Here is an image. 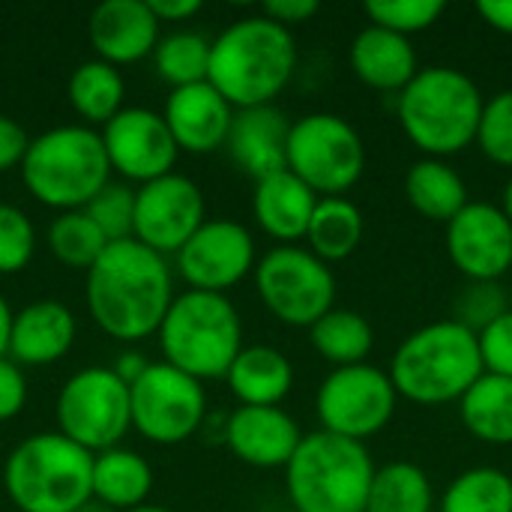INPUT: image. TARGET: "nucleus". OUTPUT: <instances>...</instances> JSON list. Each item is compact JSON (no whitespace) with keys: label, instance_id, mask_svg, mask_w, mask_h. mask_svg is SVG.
I'll return each instance as SVG.
<instances>
[{"label":"nucleus","instance_id":"48","mask_svg":"<svg viewBox=\"0 0 512 512\" xmlns=\"http://www.w3.org/2000/svg\"><path fill=\"white\" fill-rule=\"evenodd\" d=\"M9 327H12V309L0 297V357H6V348H9Z\"/></svg>","mask_w":512,"mask_h":512},{"label":"nucleus","instance_id":"46","mask_svg":"<svg viewBox=\"0 0 512 512\" xmlns=\"http://www.w3.org/2000/svg\"><path fill=\"white\" fill-rule=\"evenodd\" d=\"M156 21H186L201 9V0H147Z\"/></svg>","mask_w":512,"mask_h":512},{"label":"nucleus","instance_id":"23","mask_svg":"<svg viewBox=\"0 0 512 512\" xmlns=\"http://www.w3.org/2000/svg\"><path fill=\"white\" fill-rule=\"evenodd\" d=\"M315 204L318 195L288 168L258 180L252 195L255 222L261 225L264 234H270L282 246H294V240L306 237Z\"/></svg>","mask_w":512,"mask_h":512},{"label":"nucleus","instance_id":"20","mask_svg":"<svg viewBox=\"0 0 512 512\" xmlns=\"http://www.w3.org/2000/svg\"><path fill=\"white\" fill-rule=\"evenodd\" d=\"M90 45L111 66L138 63L159 42V21L147 0H105L87 21Z\"/></svg>","mask_w":512,"mask_h":512},{"label":"nucleus","instance_id":"2","mask_svg":"<svg viewBox=\"0 0 512 512\" xmlns=\"http://www.w3.org/2000/svg\"><path fill=\"white\" fill-rule=\"evenodd\" d=\"M297 69V42L288 27L267 15H249L228 24L210 42L207 81L234 111L273 105Z\"/></svg>","mask_w":512,"mask_h":512},{"label":"nucleus","instance_id":"32","mask_svg":"<svg viewBox=\"0 0 512 512\" xmlns=\"http://www.w3.org/2000/svg\"><path fill=\"white\" fill-rule=\"evenodd\" d=\"M123 93L126 87L117 66L99 57L81 63L69 78V102L87 123L105 126L117 111H123Z\"/></svg>","mask_w":512,"mask_h":512},{"label":"nucleus","instance_id":"1","mask_svg":"<svg viewBox=\"0 0 512 512\" xmlns=\"http://www.w3.org/2000/svg\"><path fill=\"white\" fill-rule=\"evenodd\" d=\"M87 312L96 327L117 342L153 336L174 303V279L165 258L138 240L108 243L87 270Z\"/></svg>","mask_w":512,"mask_h":512},{"label":"nucleus","instance_id":"41","mask_svg":"<svg viewBox=\"0 0 512 512\" xmlns=\"http://www.w3.org/2000/svg\"><path fill=\"white\" fill-rule=\"evenodd\" d=\"M483 369L489 375H504L512 378V309L498 315L489 327L477 333Z\"/></svg>","mask_w":512,"mask_h":512},{"label":"nucleus","instance_id":"5","mask_svg":"<svg viewBox=\"0 0 512 512\" xmlns=\"http://www.w3.org/2000/svg\"><path fill=\"white\" fill-rule=\"evenodd\" d=\"M375 462L366 444L312 432L285 465V489L294 512H366Z\"/></svg>","mask_w":512,"mask_h":512},{"label":"nucleus","instance_id":"37","mask_svg":"<svg viewBox=\"0 0 512 512\" xmlns=\"http://www.w3.org/2000/svg\"><path fill=\"white\" fill-rule=\"evenodd\" d=\"M363 9L375 27L411 39V33L429 30L444 15L447 6L441 0H369Z\"/></svg>","mask_w":512,"mask_h":512},{"label":"nucleus","instance_id":"43","mask_svg":"<svg viewBox=\"0 0 512 512\" xmlns=\"http://www.w3.org/2000/svg\"><path fill=\"white\" fill-rule=\"evenodd\" d=\"M27 147H30V135L24 132V126L6 114H0V174L21 168Z\"/></svg>","mask_w":512,"mask_h":512},{"label":"nucleus","instance_id":"15","mask_svg":"<svg viewBox=\"0 0 512 512\" xmlns=\"http://www.w3.org/2000/svg\"><path fill=\"white\" fill-rule=\"evenodd\" d=\"M174 261L192 291L225 294L255 270L258 255L246 225L234 219H204Z\"/></svg>","mask_w":512,"mask_h":512},{"label":"nucleus","instance_id":"24","mask_svg":"<svg viewBox=\"0 0 512 512\" xmlns=\"http://www.w3.org/2000/svg\"><path fill=\"white\" fill-rule=\"evenodd\" d=\"M351 69L366 87L381 93H402L408 81L420 72L411 39L375 24L363 27L354 36Z\"/></svg>","mask_w":512,"mask_h":512},{"label":"nucleus","instance_id":"47","mask_svg":"<svg viewBox=\"0 0 512 512\" xmlns=\"http://www.w3.org/2000/svg\"><path fill=\"white\" fill-rule=\"evenodd\" d=\"M150 363H147V357L144 354H138V351H126V354H120L117 360H114V366H111V372L129 387V384H135L141 375H144V369H147Z\"/></svg>","mask_w":512,"mask_h":512},{"label":"nucleus","instance_id":"11","mask_svg":"<svg viewBox=\"0 0 512 512\" xmlns=\"http://www.w3.org/2000/svg\"><path fill=\"white\" fill-rule=\"evenodd\" d=\"M255 288L273 318L291 327H312L336 303L330 264L303 246H276L255 264Z\"/></svg>","mask_w":512,"mask_h":512},{"label":"nucleus","instance_id":"29","mask_svg":"<svg viewBox=\"0 0 512 512\" xmlns=\"http://www.w3.org/2000/svg\"><path fill=\"white\" fill-rule=\"evenodd\" d=\"M465 429L486 444H512V378L483 372L477 384L459 399Z\"/></svg>","mask_w":512,"mask_h":512},{"label":"nucleus","instance_id":"12","mask_svg":"<svg viewBox=\"0 0 512 512\" xmlns=\"http://www.w3.org/2000/svg\"><path fill=\"white\" fill-rule=\"evenodd\" d=\"M399 393L390 375L378 366L357 363L333 369L315 396V411L324 432L348 438V441H369L387 429L396 414Z\"/></svg>","mask_w":512,"mask_h":512},{"label":"nucleus","instance_id":"21","mask_svg":"<svg viewBox=\"0 0 512 512\" xmlns=\"http://www.w3.org/2000/svg\"><path fill=\"white\" fill-rule=\"evenodd\" d=\"M75 342V315L57 300H36L12 312L6 357L18 366H51Z\"/></svg>","mask_w":512,"mask_h":512},{"label":"nucleus","instance_id":"44","mask_svg":"<svg viewBox=\"0 0 512 512\" xmlns=\"http://www.w3.org/2000/svg\"><path fill=\"white\" fill-rule=\"evenodd\" d=\"M318 0H267L261 15H267L270 21L282 24V27H294V24H303L309 21L312 15H318Z\"/></svg>","mask_w":512,"mask_h":512},{"label":"nucleus","instance_id":"18","mask_svg":"<svg viewBox=\"0 0 512 512\" xmlns=\"http://www.w3.org/2000/svg\"><path fill=\"white\" fill-rule=\"evenodd\" d=\"M162 117L168 123V132L177 150L213 153L216 147L228 141L234 108L210 81H201V84L171 90Z\"/></svg>","mask_w":512,"mask_h":512},{"label":"nucleus","instance_id":"17","mask_svg":"<svg viewBox=\"0 0 512 512\" xmlns=\"http://www.w3.org/2000/svg\"><path fill=\"white\" fill-rule=\"evenodd\" d=\"M102 147L111 171L129 180L150 183L171 174L177 159V144L168 132L162 114L150 108H123L102 126Z\"/></svg>","mask_w":512,"mask_h":512},{"label":"nucleus","instance_id":"52","mask_svg":"<svg viewBox=\"0 0 512 512\" xmlns=\"http://www.w3.org/2000/svg\"><path fill=\"white\" fill-rule=\"evenodd\" d=\"M279 512H294V510H279Z\"/></svg>","mask_w":512,"mask_h":512},{"label":"nucleus","instance_id":"10","mask_svg":"<svg viewBox=\"0 0 512 512\" xmlns=\"http://www.w3.org/2000/svg\"><path fill=\"white\" fill-rule=\"evenodd\" d=\"M132 429L129 387L111 366L75 372L57 396V432L87 453H105Z\"/></svg>","mask_w":512,"mask_h":512},{"label":"nucleus","instance_id":"26","mask_svg":"<svg viewBox=\"0 0 512 512\" xmlns=\"http://www.w3.org/2000/svg\"><path fill=\"white\" fill-rule=\"evenodd\" d=\"M93 498L114 512H129L144 507L153 489V471L144 456L132 450L111 447L93 456Z\"/></svg>","mask_w":512,"mask_h":512},{"label":"nucleus","instance_id":"27","mask_svg":"<svg viewBox=\"0 0 512 512\" xmlns=\"http://www.w3.org/2000/svg\"><path fill=\"white\" fill-rule=\"evenodd\" d=\"M405 195L420 216L432 222H444V225L468 204V186L462 174L444 159H432V156L417 159L408 168Z\"/></svg>","mask_w":512,"mask_h":512},{"label":"nucleus","instance_id":"4","mask_svg":"<svg viewBox=\"0 0 512 512\" xmlns=\"http://www.w3.org/2000/svg\"><path fill=\"white\" fill-rule=\"evenodd\" d=\"M483 372L477 333L450 318L405 336L387 375L402 399L432 408L459 402Z\"/></svg>","mask_w":512,"mask_h":512},{"label":"nucleus","instance_id":"35","mask_svg":"<svg viewBox=\"0 0 512 512\" xmlns=\"http://www.w3.org/2000/svg\"><path fill=\"white\" fill-rule=\"evenodd\" d=\"M48 246L63 267L90 270L99 261V255L108 249V240L102 237V231L93 225V219L84 210H69L51 222Z\"/></svg>","mask_w":512,"mask_h":512},{"label":"nucleus","instance_id":"30","mask_svg":"<svg viewBox=\"0 0 512 512\" xmlns=\"http://www.w3.org/2000/svg\"><path fill=\"white\" fill-rule=\"evenodd\" d=\"M309 339H312V348L327 363L342 369V366L366 363V357L372 354V345H375V330L360 312L333 306L324 318H318L309 327Z\"/></svg>","mask_w":512,"mask_h":512},{"label":"nucleus","instance_id":"51","mask_svg":"<svg viewBox=\"0 0 512 512\" xmlns=\"http://www.w3.org/2000/svg\"><path fill=\"white\" fill-rule=\"evenodd\" d=\"M129 512H171V510H165V507H153V504H144V507H135V510H129Z\"/></svg>","mask_w":512,"mask_h":512},{"label":"nucleus","instance_id":"33","mask_svg":"<svg viewBox=\"0 0 512 512\" xmlns=\"http://www.w3.org/2000/svg\"><path fill=\"white\" fill-rule=\"evenodd\" d=\"M441 512H512V477L489 465L462 471L447 486Z\"/></svg>","mask_w":512,"mask_h":512},{"label":"nucleus","instance_id":"25","mask_svg":"<svg viewBox=\"0 0 512 512\" xmlns=\"http://www.w3.org/2000/svg\"><path fill=\"white\" fill-rule=\"evenodd\" d=\"M225 381L240 405L279 408V402L294 387V366L279 348L249 345L237 354V360L225 372Z\"/></svg>","mask_w":512,"mask_h":512},{"label":"nucleus","instance_id":"8","mask_svg":"<svg viewBox=\"0 0 512 512\" xmlns=\"http://www.w3.org/2000/svg\"><path fill=\"white\" fill-rule=\"evenodd\" d=\"M21 177L39 204L63 213L84 210L111 177L102 135L90 126H54L30 138Z\"/></svg>","mask_w":512,"mask_h":512},{"label":"nucleus","instance_id":"14","mask_svg":"<svg viewBox=\"0 0 512 512\" xmlns=\"http://www.w3.org/2000/svg\"><path fill=\"white\" fill-rule=\"evenodd\" d=\"M204 225V195L195 180L165 174L135 189L132 240L165 255H177L183 243Z\"/></svg>","mask_w":512,"mask_h":512},{"label":"nucleus","instance_id":"16","mask_svg":"<svg viewBox=\"0 0 512 512\" xmlns=\"http://www.w3.org/2000/svg\"><path fill=\"white\" fill-rule=\"evenodd\" d=\"M447 255L471 282H498L512 267V222L498 204L468 201L447 222Z\"/></svg>","mask_w":512,"mask_h":512},{"label":"nucleus","instance_id":"45","mask_svg":"<svg viewBox=\"0 0 512 512\" xmlns=\"http://www.w3.org/2000/svg\"><path fill=\"white\" fill-rule=\"evenodd\" d=\"M477 12L492 30L512 36V0H480Z\"/></svg>","mask_w":512,"mask_h":512},{"label":"nucleus","instance_id":"6","mask_svg":"<svg viewBox=\"0 0 512 512\" xmlns=\"http://www.w3.org/2000/svg\"><path fill=\"white\" fill-rule=\"evenodd\" d=\"M93 453L60 432L24 438L3 465V489L18 512H75L93 498Z\"/></svg>","mask_w":512,"mask_h":512},{"label":"nucleus","instance_id":"50","mask_svg":"<svg viewBox=\"0 0 512 512\" xmlns=\"http://www.w3.org/2000/svg\"><path fill=\"white\" fill-rule=\"evenodd\" d=\"M75 512H114V510H111V507H105L102 501L90 498L87 504H81V507H78V510H75Z\"/></svg>","mask_w":512,"mask_h":512},{"label":"nucleus","instance_id":"19","mask_svg":"<svg viewBox=\"0 0 512 512\" xmlns=\"http://www.w3.org/2000/svg\"><path fill=\"white\" fill-rule=\"evenodd\" d=\"M303 435L291 414L282 408H252L240 405L225 423L228 450L252 468H285L297 453Z\"/></svg>","mask_w":512,"mask_h":512},{"label":"nucleus","instance_id":"7","mask_svg":"<svg viewBox=\"0 0 512 512\" xmlns=\"http://www.w3.org/2000/svg\"><path fill=\"white\" fill-rule=\"evenodd\" d=\"M159 348L174 369L210 381L225 378L243 351V321L225 294L186 291L174 297L159 330Z\"/></svg>","mask_w":512,"mask_h":512},{"label":"nucleus","instance_id":"42","mask_svg":"<svg viewBox=\"0 0 512 512\" xmlns=\"http://www.w3.org/2000/svg\"><path fill=\"white\" fill-rule=\"evenodd\" d=\"M27 402V381L18 363L9 357H0V423L12 420L21 414Z\"/></svg>","mask_w":512,"mask_h":512},{"label":"nucleus","instance_id":"38","mask_svg":"<svg viewBox=\"0 0 512 512\" xmlns=\"http://www.w3.org/2000/svg\"><path fill=\"white\" fill-rule=\"evenodd\" d=\"M474 144L495 165L512 168V87L486 99Z\"/></svg>","mask_w":512,"mask_h":512},{"label":"nucleus","instance_id":"36","mask_svg":"<svg viewBox=\"0 0 512 512\" xmlns=\"http://www.w3.org/2000/svg\"><path fill=\"white\" fill-rule=\"evenodd\" d=\"M84 213L93 219V225L102 231V237L108 243L129 240L132 237V219H135V189L108 180L90 198V204L84 207Z\"/></svg>","mask_w":512,"mask_h":512},{"label":"nucleus","instance_id":"28","mask_svg":"<svg viewBox=\"0 0 512 512\" xmlns=\"http://www.w3.org/2000/svg\"><path fill=\"white\" fill-rule=\"evenodd\" d=\"M363 231L366 222L360 207L345 195H333V198H318L303 240L309 243L312 255H318L324 264H333L357 252Z\"/></svg>","mask_w":512,"mask_h":512},{"label":"nucleus","instance_id":"9","mask_svg":"<svg viewBox=\"0 0 512 512\" xmlns=\"http://www.w3.org/2000/svg\"><path fill=\"white\" fill-rule=\"evenodd\" d=\"M285 168L300 177L318 198L345 195L366 168L360 132L339 114H306L291 123Z\"/></svg>","mask_w":512,"mask_h":512},{"label":"nucleus","instance_id":"34","mask_svg":"<svg viewBox=\"0 0 512 512\" xmlns=\"http://www.w3.org/2000/svg\"><path fill=\"white\" fill-rule=\"evenodd\" d=\"M153 66H156V75L174 90L201 84L207 81V72H210V42L192 30L168 33L153 48Z\"/></svg>","mask_w":512,"mask_h":512},{"label":"nucleus","instance_id":"13","mask_svg":"<svg viewBox=\"0 0 512 512\" xmlns=\"http://www.w3.org/2000/svg\"><path fill=\"white\" fill-rule=\"evenodd\" d=\"M132 426L153 444H183L198 432L207 414L204 384L171 363H150L144 375L129 384Z\"/></svg>","mask_w":512,"mask_h":512},{"label":"nucleus","instance_id":"31","mask_svg":"<svg viewBox=\"0 0 512 512\" xmlns=\"http://www.w3.org/2000/svg\"><path fill=\"white\" fill-rule=\"evenodd\" d=\"M435 492L429 474L414 462H390L375 468L366 512H432Z\"/></svg>","mask_w":512,"mask_h":512},{"label":"nucleus","instance_id":"39","mask_svg":"<svg viewBox=\"0 0 512 512\" xmlns=\"http://www.w3.org/2000/svg\"><path fill=\"white\" fill-rule=\"evenodd\" d=\"M36 249L33 222L15 204H0V276L21 273Z\"/></svg>","mask_w":512,"mask_h":512},{"label":"nucleus","instance_id":"22","mask_svg":"<svg viewBox=\"0 0 512 512\" xmlns=\"http://www.w3.org/2000/svg\"><path fill=\"white\" fill-rule=\"evenodd\" d=\"M288 132L291 123L276 105H258L234 111L225 144L231 150V159L258 183L276 171H285Z\"/></svg>","mask_w":512,"mask_h":512},{"label":"nucleus","instance_id":"3","mask_svg":"<svg viewBox=\"0 0 512 512\" xmlns=\"http://www.w3.org/2000/svg\"><path fill=\"white\" fill-rule=\"evenodd\" d=\"M483 93L462 69L426 66L396 96V114L408 141L432 159L462 153L477 138Z\"/></svg>","mask_w":512,"mask_h":512},{"label":"nucleus","instance_id":"40","mask_svg":"<svg viewBox=\"0 0 512 512\" xmlns=\"http://www.w3.org/2000/svg\"><path fill=\"white\" fill-rule=\"evenodd\" d=\"M507 309H510L507 294L501 291L498 282H471L456 300V321L465 324L468 330L480 333Z\"/></svg>","mask_w":512,"mask_h":512},{"label":"nucleus","instance_id":"49","mask_svg":"<svg viewBox=\"0 0 512 512\" xmlns=\"http://www.w3.org/2000/svg\"><path fill=\"white\" fill-rule=\"evenodd\" d=\"M501 210H504V216L512 222V174L510 180H507V186H504V195H501Z\"/></svg>","mask_w":512,"mask_h":512}]
</instances>
